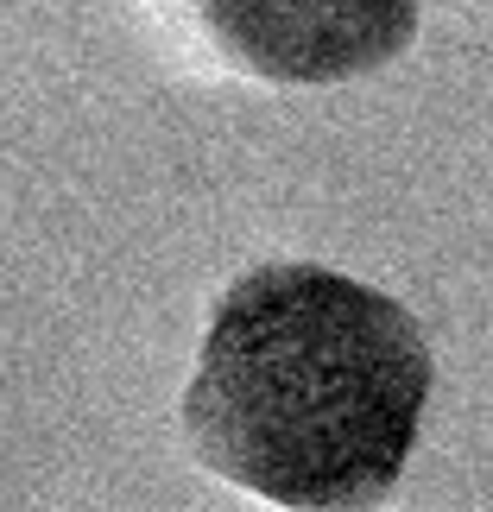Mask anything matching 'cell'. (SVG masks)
<instances>
[{
    "label": "cell",
    "instance_id": "6da1fadb",
    "mask_svg": "<svg viewBox=\"0 0 493 512\" xmlns=\"http://www.w3.org/2000/svg\"><path fill=\"white\" fill-rule=\"evenodd\" d=\"M437 361L418 317L317 260H260L209 310L184 430L222 481L291 512H367L405 481Z\"/></svg>",
    "mask_w": 493,
    "mask_h": 512
},
{
    "label": "cell",
    "instance_id": "7a4b0ae2",
    "mask_svg": "<svg viewBox=\"0 0 493 512\" xmlns=\"http://www.w3.org/2000/svg\"><path fill=\"white\" fill-rule=\"evenodd\" d=\"M424 0H196V19L241 76L260 83H348L392 64L418 38Z\"/></svg>",
    "mask_w": 493,
    "mask_h": 512
}]
</instances>
